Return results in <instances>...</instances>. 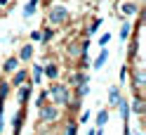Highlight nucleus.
Instances as JSON below:
<instances>
[{
	"mask_svg": "<svg viewBox=\"0 0 146 135\" xmlns=\"http://www.w3.org/2000/svg\"><path fill=\"white\" fill-rule=\"evenodd\" d=\"M130 33H132V24H130V21H125V24H123V29H120V38L127 40V36H130Z\"/></svg>",
	"mask_w": 146,
	"mask_h": 135,
	"instance_id": "f3484780",
	"label": "nucleus"
},
{
	"mask_svg": "<svg viewBox=\"0 0 146 135\" xmlns=\"http://www.w3.org/2000/svg\"><path fill=\"white\" fill-rule=\"evenodd\" d=\"M87 135H94V130H87Z\"/></svg>",
	"mask_w": 146,
	"mask_h": 135,
	"instance_id": "cd10ccee",
	"label": "nucleus"
},
{
	"mask_svg": "<svg viewBox=\"0 0 146 135\" xmlns=\"http://www.w3.org/2000/svg\"><path fill=\"white\" fill-rule=\"evenodd\" d=\"M57 116H59V111H57V107H54V104L40 107V121H54Z\"/></svg>",
	"mask_w": 146,
	"mask_h": 135,
	"instance_id": "7ed1b4c3",
	"label": "nucleus"
},
{
	"mask_svg": "<svg viewBox=\"0 0 146 135\" xmlns=\"http://www.w3.org/2000/svg\"><path fill=\"white\" fill-rule=\"evenodd\" d=\"M47 19H50V24H64L68 19V10L66 7H52L50 14H47Z\"/></svg>",
	"mask_w": 146,
	"mask_h": 135,
	"instance_id": "f03ea898",
	"label": "nucleus"
},
{
	"mask_svg": "<svg viewBox=\"0 0 146 135\" xmlns=\"http://www.w3.org/2000/svg\"><path fill=\"white\" fill-rule=\"evenodd\" d=\"M35 10H38V0H29V5H26V10H24V17L35 14Z\"/></svg>",
	"mask_w": 146,
	"mask_h": 135,
	"instance_id": "4468645a",
	"label": "nucleus"
},
{
	"mask_svg": "<svg viewBox=\"0 0 146 135\" xmlns=\"http://www.w3.org/2000/svg\"><path fill=\"white\" fill-rule=\"evenodd\" d=\"M120 12H123L125 17H132V14L139 12V7H137L134 3H123V5H120Z\"/></svg>",
	"mask_w": 146,
	"mask_h": 135,
	"instance_id": "0eeeda50",
	"label": "nucleus"
},
{
	"mask_svg": "<svg viewBox=\"0 0 146 135\" xmlns=\"http://www.w3.org/2000/svg\"><path fill=\"white\" fill-rule=\"evenodd\" d=\"M85 81H87V76H85V74H78V71H76V74H71L68 83H71V88H78V85H83Z\"/></svg>",
	"mask_w": 146,
	"mask_h": 135,
	"instance_id": "423d86ee",
	"label": "nucleus"
},
{
	"mask_svg": "<svg viewBox=\"0 0 146 135\" xmlns=\"http://www.w3.org/2000/svg\"><path fill=\"white\" fill-rule=\"evenodd\" d=\"M33 57V45H24V48H21V52H19V57H17V59H24V62H29Z\"/></svg>",
	"mask_w": 146,
	"mask_h": 135,
	"instance_id": "1a4fd4ad",
	"label": "nucleus"
},
{
	"mask_svg": "<svg viewBox=\"0 0 146 135\" xmlns=\"http://www.w3.org/2000/svg\"><path fill=\"white\" fill-rule=\"evenodd\" d=\"M24 116H26V114H24V109H21L19 114L14 116V121H12V135H19V133H21V126H24Z\"/></svg>",
	"mask_w": 146,
	"mask_h": 135,
	"instance_id": "20e7f679",
	"label": "nucleus"
},
{
	"mask_svg": "<svg viewBox=\"0 0 146 135\" xmlns=\"http://www.w3.org/2000/svg\"><path fill=\"white\" fill-rule=\"evenodd\" d=\"M108 102H111L113 107L120 102V90H118V88H111V90H108Z\"/></svg>",
	"mask_w": 146,
	"mask_h": 135,
	"instance_id": "f8f14e48",
	"label": "nucleus"
},
{
	"mask_svg": "<svg viewBox=\"0 0 146 135\" xmlns=\"http://www.w3.org/2000/svg\"><path fill=\"white\" fill-rule=\"evenodd\" d=\"M5 74H12V71H17V69H19V59H17V57H10V59H7L5 62Z\"/></svg>",
	"mask_w": 146,
	"mask_h": 135,
	"instance_id": "6e6552de",
	"label": "nucleus"
},
{
	"mask_svg": "<svg viewBox=\"0 0 146 135\" xmlns=\"http://www.w3.org/2000/svg\"><path fill=\"white\" fill-rule=\"evenodd\" d=\"M45 74H47V78H57L59 76V66L57 64H47L45 66Z\"/></svg>",
	"mask_w": 146,
	"mask_h": 135,
	"instance_id": "2eb2a0df",
	"label": "nucleus"
},
{
	"mask_svg": "<svg viewBox=\"0 0 146 135\" xmlns=\"http://www.w3.org/2000/svg\"><path fill=\"white\" fill-rule=\"evenodd\" d=\"M31 90H33V85H21V90H19V102H21V104H26V100H29V95H31Z\"/></svg>",
	"mask_w": 146,
	"mask_h": 135,
	"instance_id": "9b49d317",
	"label": "nucleus"
},
{
	"mask_svg": "<svg viewBox=\"0 0 146 135\" xmlns=\"http://www.w3.org/2000/svg\"><path fill=\"white\" fill-rule=\"evenodd\" d=\"M125 78H127V66L120 69V81H125Z\"/></svg>",
	"mask_w": 146,
	"mask_h": 135,
	"instance_id": "a878e982",
	"label": "nucleus"
},
{
	"mask_svg": "<svg viewBox=\"0 0 146 135\" xmlns=\"http://www.w3.org/2000/svg\"><path fill=\"white\" fill-rule=\"evenodd\" d=\"M47 97H52V102H57V104H66L68 102V88L66 85H52L47 90Z\"/></svg>",
	"mask_w": 146,
	"mask_h": 135,
	"instance_id": "f257e3e1",
	"label": "nucleus"
},
{
	"mask_svg": "<svg viewBox=\"0 0 146 135\" xmlns=\"http://www.w3.org/2000/svg\"><path fill=\"white\" fill-rule=\"evenodd\" d=\"M40 76H42V66H35V69H33V83H35V85L40 83Z\"/></svg>",
	"mask_w": 146,
	"mask_h": 135,
	"instance_id": "6ab92c4d",
	"label": "nucleus"
},
{
	"mask_svg": "<svg viewBox=\"0 0 146 135\" xmlns=\"http://www.w3.org/2000/svg\"><path fill=\"white\" fill-rule=\"evenodd\" d=\"M26 76H29V74H26L24 69H17V71H14V78H12V83H10V85H14V88H19V85L24 83V81H26Z\"/></svg>",
	"mask_w": 146,
	"mask_h": 135,
	"instance_id": "39448f33",
	"label": "nucleus"
},
{
	"mask_svg": "<svg viewBox=\"0 0 146 135\" xmlns=\"http://www.w3.org/2000/svg\"><path fill=\"white\" fill-rule=\"evenodd\" d=\"M111 43V33H104L102 38H99V45H108Z\"/></svg>",
	"mask_w": 146,
	"mask_h": 135,
	"instance_id": "b1692460",
	"label": "nucleus"
},
{
	"mask_svg": "<svg viewBox=\"0 0 146 135\" xmlns=\"http://www.w3.org/2000/svg\"><path fill=\"white\" fill-rule=\"evenodd\" d=\"M90 93V88H87V83H83V85H78V97H85Z\"/></svg>",
	"mask_w": 146,
	"mask_h": 135,
	"instance_id": "4be33fe9",
	"label": "nucleus"
},
{
	"mask_svg": "<svg viewBox=\"0 0 146 135\" xmlns=\"http://www.w3.org/2000/svg\"><path fill=\"white\" fill-rule=\"evenodd\" d=\"M106 59H108V50H106V48H104V50H102V52H99V57H97V59H94V69H102V66H104V64H106Z\"/></svg>",
	"mask_w": 146,
	"mask_h": 135,
	"instance_id": "9d476101",
	"label": "nucleus"
},
{
	"mask_svg": "<svg viewBox=\"0 0 146 135\" xmlns=\"http://www.w3.org/2000/svg\"><path fill=\"white\" fill-rule=\"evenodd\" d=\"M31 40H40V31H31Z\"/></svg>",
	"mask_w": 146,
	"mask_h": 135,
	"instance_id": "393cba45",
	"label": "nucleus"
},
{
	"mask_svg": "<svg viewBox=\"0 0 146 135\" xmlns=\"http://www.w3.org/2000/svg\"><path fill=\"white\" fill-rule=\"evenodd\" d=\"M134 111H137V114H141V111H144V102H141V97H137V100H134Z\"/></svg>",
	"mask_w": 146,
	"mask_h": 135,
	"instance_id": "412c9836",
	"label": "nucleus"
},
{
	"mask_svg": "<svg viewBox=\"0 0 146 135\" xmlns=\"http://www.w3.org/2000/svg\"><path fill=\"white\" fill-rule=\"evenodd\" d=\"M118 109H120V114H123V119H127V116H130V104H127V100H120L115 104Z\"/></svg>",
	"mask_w": 146,
	"mask_h": 135,
	"instance_id": "dca6fc26",
	"label": "nucleus"
},
{
	"mask_svg": "<svg viewBox=\"0 0 146 135\" xmlns=\"http://www.w3.org/2000/svg\"><path fill=\"white\" fill-rule=\"evenodd\" d=\"M78 52H80V45H68V55L71 57H76Z\"/></svg>",
	"mask_w": 146,
	"mask_h": 135,
	"instance_id": "5701e85b",
	"label": "nucleus"
},
{
	"mask_svg": "<svg viewBox=\"0 0 146 135\" xmlns=\"http://www.w3.org/2000/svg\"><path fill=\"white\" fill-rule=\"evenodd\" d=\"M7 5V0H0V7H5Z\"/></svg>",
	"mask_w": 146,
	"mask_h": 135,
	"instance_id": "bb28decb",
	"label": "nucleus"
},
{
	"mask_svg": "<svg viewBox=\"0 0 146 135\" xmlns=\"http://www.w3.org/2000/svg\"><path fill=\"white\" fill-rule=\"evenodd\" d=\"M102 26V19H94L92 24H90V29H87V36H92V33H97V29Z\"/></svg>",
	"mask_w": 146,
	"mask_h": 135,
	"instance_id": "a211bd4d",
	"label": "nucleus"
},
{
	"mask_svg": "<svg viewBox=\"0 0 146 135\" xmlns=\"http://www.w3.org/2000/svg\"><path fill=\"white\" fill-rule=\"evenodd\" d=\"M106 121H108V109H102L97 114V126H99V130H102V126H106Z\"/></svg>",
	"mask_w": 146,
	"mask_h": 135,
	"instance_id": "ddd939ff",
	"label": "nucleus"
},
{
	"mask_svg": "<svg viewBox=\"0 0 146 135\" xmlns=\"http://www.w3.org/2000/svg\"><path fill=\"white\" fill-rule=\"evenodd\" d=\"M52 36H54V31H52V29H45V31L40 33V40H45V43H47V40L52 38Z\"/></svg>",
	"mask_w": 146,
	"mask_h": 135,
	"instance_id": "aec40b11",
	"label": "nucleus"
}]
</instances>
